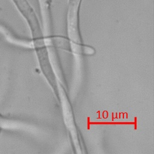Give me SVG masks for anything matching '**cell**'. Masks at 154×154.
Listing matches in <instances>:
<instances>
[{"mask_svg": "<svg viewBox=\"0 0 154 154\" xmlns=\"http://www.w3.org/2000/svg\"><path fill=\"white\" fill-rule=\"evenodd\" d=\"M2 117L0 116V126L2 125Z\"/></svg>", "mask_w": 154, "mask_h": 154, "instance_id": "3957f363", "label": "cell"}, {"mask_svg": "<svg viewBox=\"0 0 154 154\" xmlns=\"http://www.w3.org/2000/svg\"><path fill=\"white\" fill-rule=\"evenodd\" d=\"M13 1L28 21L32 36L37 37L42 35V31L35 14L26 0H13Z\"/></svg>", "mask_w": 154, "mask_h": 154, "instance_id": "6da1fadb", "label": "cell"}, {"mask_svg": "<svg viewBox=\"0 0 154 154\" xmlns=\"http://www.w3.org/2000/svg\"><path fill=\"white\" fill-rule=\"evenodd\" d=\"M79 0H70L69 9L70 10H78Z\"/></svg>", "mask_w": 154, "mask_h": 154, "instance_id": "7a4b0ae2", "label": "cell"}]
</instances>
